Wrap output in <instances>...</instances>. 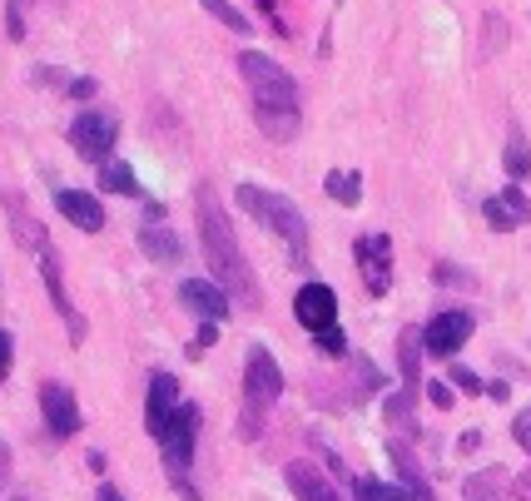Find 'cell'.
<instances>
[{"mask_svg":"<svg viewBox=\"0 0 531 501\" xmlns=\"http://www.w3.org/2000/svg\"><path fill=\"white\" fill-rule=\"evenodd\" d=\"M467 338H472V313H467V308H442V313L422 328V343H427L432 358H452Z\"/></svg>","mask_w":531,"mask_h":501,"instance_id":"cell-8","label":"cell"},{"mask_svg":"<svg viewBox=\"0 0 531 501\" xmlns=\"http://www.w3.org/2000/svg\"><path fill=\"white\" fill-rule=\"evenodd\" d=\"M179 303H184L189 313L209 318V323H224V318H229V293H224L219 283H209V278H184V283H179Z\"/></svg>","mask_w":531,"mask_h":501,"instance_id":"cell-12","label":"cell"},{"mask_svg":"<svg viewBox=\"0 0 531 501\" xmlns=\"http://www.w3.org/2000/svg\"><path fill=\"white\" fill-rule=\"evenodd\" d=\"M422 353H427L422 333H417V328H402V338H398V363H402V382H407V387H417V363H422Z\"/></svg>","mask_w":531,"mask_h":501,"instance_id":"cell-17","label":"cell"},{"mask_svg":"<svg viewBox=\"0 0 531 501\" xmlns=\"http://www.w3.org/2000/svg\"><path fill=\"white\" fill-rule=\"evenodd\" d=\"M323 189H328L338 204H348V209H353V204L363 199V174H358V169H333V174L323 179Z\"/></svg>","mask_w":531,"mask_h":501,"instance_id":"cell-18","label":"cell"},{"mask_svg":"<svg viewBox=\"0 0 531 501\" xmlns=\"http://www.w3.org/2000/svg\"><path fill=\"white\" fill-rule=\"evenodd\" d=\"M293 318H298L308 333L333 328V323H338V293H333L328 283H303L298 298H293Z\"/></svg>","mask_w":531,"mask_h":501,"instance_id":"cell-9","label":"cell"},{"mask_svg":"<svg viewBox=\"0 0 531 501\" xmlns=\"http://www.w3.org/2000/svg\"><path fill=\"white\" fill-rule=\"evenodd\" d=\"M502 40H507V20H502V15H487V50H482V55H492Z\"/></svg>","mask_w":531,"mask_h":501,"instance_id":"cell-28","label":"cell"},{"mask_svg":"<svg viewBox=\"0 0 531 501\" xmlns=\"http://www.w3.org/2000/svg\"><path fill=\"white\" fill-rule=\"evenodd\" d=\"M199 5H204V10L214 15V20H224V25H229L234 35H249V30H254V25H249V15H244L239 5H229V0H199Z\"/></svg>","mask_w":531,"mask_h":501,"instance_id":"cell-23","label":"cell"},{"mask_svg":"<svg viewBox=\"0 0 531 501\" xmlns=\"http://www.w3.org/2000/svg\"><path fill=\"white\" fill-rule=\"evenodd\" d=\"M20 501H25V497H20Z\"/></svg>","mask_w":531,"mask_h":501,"instance_id":"cell-37","label":"cell"},{"mask_svg":"<svg viewBox=\"0 0 531 501\" xmlns=\"http://www.w3.org/2000/svg\"><path fill=\"white\" fill-rule=\"evenodd\" d=\"M313 348H318L323 358H343V353H348V338H343V328L333 323V328H318V333H313Z\"/></svg>","mask_w":531,"mask_h":501,"instance_id":"cell-26","label":"cell"},{"mask_svg":"<svg viewBox=\"0 0 531 501\" xmlns=\"http://www.w3.org/2000/svg\"><path fill=\"white\" fill-rule=\"evenodd\" d=\"M427 397H432V402H437L442 412L452 407V392H447V382H427Z\"/></svg>","mask_w":531,"mask_h":501,"instance_id":"cell-32","label":"cell"},{"mask_svg":"<svg viewBox=\"0 0 531 501\" xmlns=\"http://www.w3.org/2000/svg\"><path fill=\"white\" fill-rule=\"evenodd\" d=\"M353 253H358V268H363L368 293L383 298V293L393 288V239H388V234H368V239L353 244Z\"/></svg>","mask_w":531,"mask_h":501,"instance_id":"cell-7","label":"cell"},{"mask_svg":"<svg viewBox=\"0 0 531 501\" xmlns=\"http://www.w3.org/2000/svg\"><path fill=\"white\" fill-rule=\"evenodd\" d=\"M239 70H244V85L254 90V120H259V129H264L273 144H288L298 134V125H303L293 75L283 65H273L268 55H259V50H244L239 55Z\"/></svg>","mask_w":531,"mask_h":501,"instance_id":"cell-2","label":"cell"},{"mask_svg":"<svg viewBox=\"0 0 531 501\" xmlns=\"http://www.w3.org/2000/svg\"><path fill=\"white\" fill-rule=\"evenodd\" d=\"M283 397V373L273 363L268 348H249V363H244V417H239V437H259V422L264 412Z\"/></svg>","mask_w":531,"mask_h":501,"instance_id":"cell-4","label":"cell"},{"mask_svg":"<svg viewBox=\"0 0 531 501\" xmlns=\"http://www.w3.org/2000/svg\"><path fill=\"white\" fill-rule=\"evenodd\" d=\"M388 422L402 427V432H417V417H412V387H402L388 397Z\"/></svg>","mask_w":531,"mask_h":501,"instance_id":"cell-24","label":"cell"},{"mask_svg":"<svg viewBox=\"0 0 531 501\" xmlns=\"http://www.w3.org/2000/svg\"><path fill=\"white\" fill-rule=\"evenodd\" d=\"M139 249L149 253L154 263H179V258H184V244H179V239H174L169 229H159L154 219H149V224L139 229Z\"/></svg>","mask_w":531,"mask_h":501,"instance_id":"cell-16","label":"cell"},{"mask_svg":"<svg viewBox=\"0 0 531 501\" xmlns=\"http://www.w3.org/2000/svg\"><path fill=\"white\" fill-rule=\"evenodd\" d=\"M214 338H219V323H209V318H204V328H199V338H194V343H189V358H204V353H209V343H214Z\"/></svg>","mask_w":531,"mask_h":501,"instance_id":"cell-27","label":"cell"},{"mask_svg":"<svg viewBox=\"0 0 531 501\" xmlns=\"http://www.w3.org/2000/svg\"><path fill=\"white\" fill-rule=\"evenodd\" d=\"M432 278H437V283H457V288H472V273H457L452 263H437V268H432Z\"/></svg>","mask_w":531,"mask_h":501,"instance_id":"cell-29","label":"cell"},{"mask_svg":"<svg viewBox=\"0 0 531 501\" xmlns=\"http://www.w3.org/2000/svg\"><path fill=\"white\" fill-rule=\"evenodd\" d=\"M452 382H457L462 392H482V377L472 373V368H452Z\"/></svg>","mask_w":531,"mask_h":501,"instance_id":"cell-31","label":"cell"},{"mask_svg":"<svg viewBox=\"0 0 531 501\" xmlns=\"http://www.w3.org/2000/svg\"><path fill=\"white\" fill-rule=\"evenodd\" d=\"M353 497L358 501H412V492L393 487V482H378V477H358L353 482Z\"/></svg>","mask_w":531,"mask_h":501,"instance_id":"cell-21","label":"cell"},{"mask_svg":"<svg viewBox=\"0 0 531 501\" xmlns=\"http://www.w3.org/2000/svg\"><path fill=\"white\" fill-rule=\"evenodd\" d=\"M194 437H199V407H194V402H179V412L169 417V427H164V437H159L164 462H169L174 477H184V467H189V457H194Z\"/></svg>","mask_w":531,"mask_h":501,"instance_id":"cell-6","label":"cell"},{"mask_svg":"<svg viewBox=\"0 0 531 501\" xmlns=\"http://www.w3.org/2000/svg\"><path fill=\"white\" fill-rule=\"evenodd\" d=\"M174 412H179V382L169 373H154V382H149V402H144V432L159 442Z\"/></svg>","mask_w":531,"mask_h":501,"instance_id":"cell-11","label":"cell"},{"mask_svg":"<svg viewBox=\"0 0 531 501\" xmlns=\"http://www.w3.org/2000/svg\"><path fill=\"white\" fill-rule=\"evenodd\" d=\"M194 204H199V244H204V263L214 268V283H219L224 293H234V303H239L244 313H259V308H264V288H259L249 258H244L239 239H234V224H229L219 194H214L209 184H199Z\"/></svg>","mask_w":531,"mask_h":501,"instance_id":"cell-1","label":"cell"},{"mask_svg":"<svg viewBox=\"0 0 531 501\" xmlns=\"http://www.w3.org/2000/svg\"><path fill=\"white\" fill-rule=\"evenodd\" d=\"M55 209H60L75 229H85V234H100V229H105V209H100V199L85 194V189H55Z\"/></svg>","mask_w":531,"mask_h":501,"instance_id":"cell-14","label":"cell"},{"mask_svg":"<svg viewBox=\"0 0 531 501\" xmlns=\"http://www.w3.org/2000/svg\"><path fill=\"white\" fill-rule=\"evenodd\" d=\"M482 214H487V224L497 229V234H507V229H522L531 224V199L512 184V189H502L497 199H482Z\"/></svg>","mask_w":531,"mask_h":501,"instance_id":"cell-13","label":"cell"},{"mask_svg":"<svg viewBox=\"0 0 531 501\" xmlns=\"http://www.w3.org/2000/svg\"><path fill=\"white\" fill-rule=\"evenodd\" d=\"M234 199H239V209L249 214V219H259L268 234H278L288 253H293V263L303 268L308 263V219L298 214V204L293 199H283V194H273L264 184H239L234 189Z\"/></svg>","mask_w":531,"mask_h":501,"instance_id":"cell-3","label":"cell"},{"mask_svg":"<svg viewBox=\"0 0 531 501\" xmlns=\"http://www.w3.org/2000/svg\"><path fill=\"white\" fill-rule=\"evenodd\" d=\"M5 477H10V447L0 442V482H5Z\"/></svg>","mask_w":531,"mask_h":501,"instance_id":"cell-34","label":"cell"},{"mask_svg":"<svg viewBox=\"0 0 531 501\" xmlns=\"http://www.w3.org/2000/svg\"><path fill=\"white\" fill-rule=\"evenodd\" d=\"M512 432H517V442H522V452H531V407H527V412H517V422H512Z\"/></svg>","mask_w":531,"mask_h":501,"instance_id":"cell-30","label":"cell"},{"mask_svg":"<svg viewBox=\"0 0 531 501\" xmlns=\"http://www.w3.org/2000/svg\"><path fill=\"white\" fill-rule=\"evenodd\" d=\"M115 139H120V120L105 115V110H80L75 125H70V144H75L80 159H90V164H105V154L115 149Z\"/></svg>","mask_w":531,"mask_h":501,"instance_id":"cell-5","label":"cell"},{"mask_svg":"<svg viewBox=\"0 0 531 501\" xmlns=\"http://www.w3.org/2000/svg\"><path fill=\"white\" fill-rule=\"evenodd\" d=\"M288 487L298 501H343L333 492V482L313 467V462H288Z\"/></svg>","mask_w":531,"mask_h":501,"instance_id":"cell-15","label":"cell"},{"mask_svg":"<svg viewBox=\"0 0 531 501\" xmlns=\"http://www.w3.org/2000/svg\"><path fill=\"white\" fill-rule=\"evenodd\" d=\"M259 5H264V10H268V15H273V0H259Z\"/></svg>","mask_w":531,"mask_h":501,"instance_id":"cell-36","label":"cell"},{"mask_svg":"<svg viewBox=\"0 0 531 501\" xmlns=\"http://www.w3.org/2000/svg\"><path fill=\"white\" fill-rule=\"evenodd\" d=\"M100 501H125V497H120L115 487H100Z\"/></svg>","mask_w":531,"mask_h":501,"instance_id":"cell-35","label":"cell"},{"mask_svg":"<svg viewBox=\"0 0 531 501\" xmlns=\"http://www.w3.org/2000/svg\"><path fill=\"white\" fill-rule=\"evenodd\" d=\"M100 184L105 189H115V194H125V199H139L144 189H139V179H134V169L125 159H110V164H100Z\"/></svg>","mask_w":531,"mask_h":501,"instance_id":"cell-19","label":"cell"},{"mask_svg":"<svg viewBox=\"0 0 531 501\" xmlns=\"http://www.w3.org/2000/svg\"><path fill=\"white\" fill-rule=\"evenodd\" d=\"M10 373V333H0V377Z\"/></svg>","mask_w":531,"mask_h":501,"instance_id":"cell-33","label":"cell"},{"mask_svg":"<svg viewBox=\"0 0 531 501\" xmlns=\"http://www.w3.org/2000/svg\"><path fill=\"white\" fill-rule=\"evenodd\" d=\"M393 462H398V472H402V487L412 492V501H432V487L422 482V472H417V462H412V452H407L402 442H393Z\"/></svg>","mask_w":531,"mask_h":501,"instance_id":"cell-20","label":"cell"},{"mask_svg":"<svg viewBox=\"0 0 531 501\" xmlns=\"http://www.w3.org/2000/svg\"><path fill=\"white\" fill-rule=\"evenodd\" d=\"M40 412H45L55 437H75L80 432V402H75V392L65 382H45L40 387Z\"/></svg>","mask_w":531,"mask_h":501,"instance_id":"cell-10","label":"cell"},{"mask_svg":"<svg viewBox=\"0 0 531 501\" xmlns=\"http://www.w3.org/2000/svg\"><path fill=\"white\" fill-rule=\"evenodd\" d=\"M502 164H507V174L512 179H527L531 169V149H527V134L512 125V134H507V154H502Z\"/></svg>","mask_w":531,"mask_h":501,"instance_id":"cell-22","label":"cell"},{"mask_svg":"<svg viewBox=\"0 0 531 501\" xmlns=\"http://www.w3.org/2000/svg\"><path fill=\"white\" fill-rule=\"evenodd\" d=\"M467 501H502V472H482L467 482Z\"/></svg>","mask_w":531,"mask_h":501,"instance_id":"cell-25","label":"cell"}]
</instances>
